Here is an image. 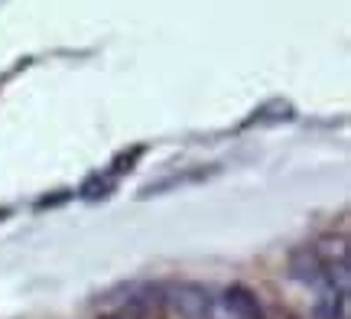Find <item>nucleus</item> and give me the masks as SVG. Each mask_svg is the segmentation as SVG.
Wrapping results in <instances>:
<instances>
[{
	"label": "nucleus",
	"instance_id": "nucleus-1",
	"mask_svg": "<svg viewBox=\"0 0 351 319\" xmlns=\"http://www.w3.org/2000/svg\"><path fill=\"white\" fill-rule=\"evenodd\" d=\"M202 319H263V309L247 287H228L221 294H208Z\"/></svg>",
	"mask_w": 351,
	"mask_h": 319
},
{
	"label": "nucleus",
	"instance_id": "nucleus-2",
	"mask_svg": "<svg viewBox=\"0 0 351 319\" xmlns=\"http://www.w3.org/2000/svg\"><path fill=\"white\" fill-rule=\"evenodd\" d=\"M296 121V108L287 102V98H270L263 102L261 108H254L247 121H241V130L247 128H280V124H289Z\"/></svg>",
	"mask_w": 351,
	"mask_h": 319
}]
</instances>
